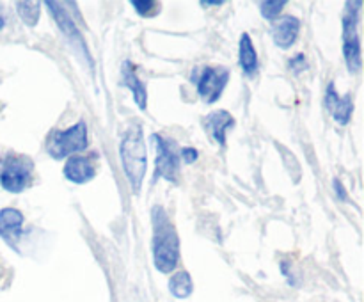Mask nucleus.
Wrapping results in <instances>:
<instances>
[{
	"label": "nucleus",
	"instance_id": "1",
	"mask_svg": "<svg viewBox=\"0 0 364 302\" xmlns=\"http://www.w3.org/2000/svg\"><path fill=\"white\" fill-rule=\"evenodd\" d=\"M153 220V261L162 274L173 272L180 261V237L162 206H155Z\"/></svg>",
	"mask_w": 364,
	"mask_h": 302
},
{
	"label": "nucleus",
	"instance_id": "2",
	"mask_svg": "<svg viewBox=\"0 0 364 302\" xmlns=\"http://www.w3.org/2000/svg\"><path fill=\"white\" fill-rule=\"evenodd\" d=\"M119 155L124 174H127L128 183H130L132 194L137 195L142 188L146 169H148V151H146L141 124H132L124 131L123 139H121Z\"/></svg>",
	"mask_w": 364,
	"mask_h": 302
},
{
	"label": "nucleus",
	"instance_id": "3",
	"mask_svg": "<svg viewBox=\"0 0 364 302\" xmlns=\"http://www.w3.org/2000/svg\"><path fill=\"white\" fill-rule=\"evenodd\" d=\"M89 144L87 126L84 121H78L68 130H55L48 135L46 151L52 158L63 160L66 156H73L84 151Z\"/></svg>",
	"mask_w": 364,
	"mask_h": 302
},
{
	"label": "nucleus",
	"instance_id": "4",
	"mask_svg": "<svg viewBox=\"0 0 364 302\" xmlns=\"http://www.w3.org/2000/svg\"><path fill=\"white\" fill-rule=\"evenodd\" d=\"M34 162L27 155L7 153L0 158V185L11 194H20L27 188Z\"/></svg>",
	"mask_w": 364,
	"mask_h": 302
},
{
	"label": "nucleus",
	"instance_id": "5",
	"mask_svg": "<svg viewBox=\"0 0 364 302\" xmlns=\"http://www.w3.org/2000/svg\"><path fill=\"white\" fill-rule=\"evenodd\" d=\"M361 6L363 2H348L347 14L343 18V57L350 73H359L363 66L361 38L358 32Z\"/></svg>",
	"mask_w": 364,
	"mask_h": 302
},
{
	"label": "nucleus",
	"instance_id": "6",
	"mask_svg": "<svg viewBox=\"0 0 364 302\" xmlns=\"http://www.w3.org/2000/svg\"><path fill=\"white\" fill-rule=\"evenodd\" d=\"M153 142L156 146V162H155V180L162 176L167 181H176L180 174V149L176 142L162 135H153Z\"/></svg>",
	"mask_w": 364,
	"mask_h": 302
},
{
	"label": "nucleus",
	"instance_id": "7",
	"mask_svg": "<svg viewBox=\"0 0 364 302\" xmlns=\"http://www.w3.org/2000/svg\"><path fill=\"white\" fill-rule=\"evenodd\" d=\"M230 80V70L223 66H206L198 77V95L205 103H215Z\"/></svg>",
	"mask_w": 364,
	"mask_h": 302
},
{
	"label": "nucleus",
	"instance_id": "8",
	"mask_svg": "<svg viewBox=\"0 0 364 302\" xmlns=\"http://www.w3.org/2000/svg\"><path fill=\"white\" fill-rule=\"evenodd\" d=\"M45 4H46V7H48L50 14L53 16V20H55L57 27L63 31V34L66 36V39L70 41V45L77 46L78 50H82V53L85 55V59L91 63V55H89L87 46H85L84 39H82L80 31L77 28V23L71 20L70 13L64 9V4H60V2H45Z\"/></svg>",
	"mask_w": 364,
	"mask_h": 302
},
{
	"label": "nucleus",
	"instance_id": "9",
	"mask_svg": "<svg viewBox=\"0 0 364 302\" xmlns=\"http://www.w3.org/2000/svg\"><path fill=\"white\" fill-rule=\"evenodd\" d=\"M66 180L71 183H87L96 176V156L95 155H73L66 160L63 169Z\"/></svg>",
	"mask_w": 364,
	"mask_h": 302
},
{
	"label": "nucleus",
	"instance_id": "10",
	"mask_svg": "<svg viewBox=\"0 0 364 302\" xmlns=\"http://www.w3.org/2000/svg\"><path fill=\"white\" fill-rule=\"evenodd\" d=\"M326 107L327 110L331 112V116L334 117V121L340 124H348L350 123V117L352 112H354V102H352V96L350 95H345L343 98L338 96L336 91V85L331 82L327 85V91H326Z\"/></svg>",
	"mask_w": 364,
	"mask_h": 302
},
{
	"label": "nucleus",
	"instance_id": "11",
	"mask_svg": "<svg viewBox=\"0 0 364 302\" xmlns=\"http://www.w3.org/2000/svg\"><path fill=\"white\" fill-rule=\"evenodd\" d=\"M25 217L20 210L16 208H2L0 210V237L6 244L13 249L16 247V242L21 238V230H23Z\"/></svg>",
	"mask_w": 364,
	"mask_h": 302
},
{
	"label": "nucleus",
	"instance_id": "12",
	"mask_svg": "<svg viewBox=\"0 0 364 302\" xmlns=\"http://www.w3.org/2000/svg\"><path fill=\"white\" fill-rule=\"evenodd\" d=\"M299 31H301V20L297 16H281L274 20L272 25V38L279 48L288 50L295 41H297Z\"/></svg>",
	"mask_w": 364,
	"mask_h": 302
},
{
	"label": "nucleus",
	"instance_id": "13",
	"mask_svg": "<svg viewBox=\"0 0 364 302\" xmlns=\"http://www.w3.org/2000/svg\"><path fill=\"white\" fill-rule=\"evenodd\" d=\"M235 117L228 110H215L205 117V130L208 131L213 141L219 142L223 148H226V135L235 126Z\"/></svg>",
	"mask_w": 364,
	"mask_h": 302
},
{
	"label": "nucleus",
	"instance_id": "14",
	"mask_svg": "<svg viewBox=\"0 0 364 302\" xmlns=\"http://www.w3.org/2000/svg\"><path fill=\"white\" fill-rule=\"evenodd\" d=\"M121 73H123V82H121V84L134 92V99L135 103H137L139 109H148V91H146V84L137 77L135 66L130 60H124L123 68H121Z\"/></svg>",
	"mask_w": 364,
	"mask_h": 302
},
{
	"label": "nucleus",
	"instance_id": "15",
	"mask_svg": "<svg viewBox=\"0 0 364 302\" xmlns=\"http://www.w3.org/2000/svg\"><path fill=\"white\" fill-rule=\"evenodd\" d=\"M238 63L247 77H255L258 71V53H256L252 39L247 32H244L238 43Z\"/></svg>",
	"mask_w": 364,
	"mask_h": 302
},
{
	"label": "nucleus",
	"instance_id": "16",
	"mask_svg": "<svg viewBox=\"0 0 364 302\" xmlns=\"http://www.w3.org/2000/svg\"><path fill=\"white\" fill-rule=\"evenodd\" d=\"M169 291L176 298L191 297L192 291H194V281H192L191 274L187 270H180V272L174 274L169 279Z\"/></svg>",
	"mask_w": 364,
	"mask_h": 302
},
{
	"label": "nucleus",
	"instance_id": "17",
	"mask_svg": "<svg viewBox=\"0 0 364 302\" xmlns=\"http://www.w3.org/2000/svg\"><path fill=\"white\" fill-rule=\"evenodd\" d=\"M18 14L27 27H36L41 14V4L39 2H16Z\"/></svg>",
	"mask_w": 364,
	"mask_h": 302
},
{
	"label": "nucleus",
	"instance_id": "18",
	"mask_svg": "<svg viewBox=\"0 0 364 302\" xmlns=\"http://www.w3.org/2000/svg\"><path fill=\"white\" fill-rule=\"evenodd\" d=\"M284 6H287V0H267V2H262L259 4V7H262V16L265 20H277Z\"/></svg>",
	"mask_w": 364,
	"mask_h": 302
},
{
	"label": "nucleus",
	"instance_id": "19",
	"mask_svg": "<svg viewBox=\"0 0 364 302\" xmlns=\"http://www.w3.org/2000/svg\"><path fill=\"white\" fill-rule=\"evenodd\" d=\"M132 6H134L135 11L144 18L155 16V14L160 13V4L153 2V0H146V2H142V0H134Z\"/></svg>",
	"mask_w": 364,
	"mask_h": 302
},
{
	"label": "nucleus",
	"instance_id": "20",
	"mask_svg": "<svg viewBox=\"0 0 364 302\" xmlns=\"http://www.w3.org/2000/svg\"><path fill=\"white\" fill-rule=\"evenodd\" d=\"M290 70L297 75L301 73V71L308 70V60H306L304 53H297L294 59H290Z\"/></svg>",
	"mask_w": 364,
	"mask_h": 302
},
{
	"label": "nucleus",
	"instance_id": "21",
	"mask_svg": "<svg viewBox=\"0 0 364 302\" xmlns=\"http://www.w3.org/2000/svg\"><path fill=\"white\" fill-rule=\"evenodd\" d=\"M180 156L185 163H194L196 160H198V149L183 148L180 149Z\"/></svg>",
	"mask_w": 364,
	"mask_h": 302
},
{
	"label": "nucleus",
	"instance_id": "22",
	"mask_svg": "<svg viewBox=\"0 0 364 302\" xmlns=\"http://www.w3.org/2000/svg\"><path fill=\"white\" fill-rule=\"evenodd\" d=\"M334 190H336V194H338V198L341 199V201H347V190H345V187H343V183H341V180H334Z\"/></svg>",
	"mask_w": 364,
	"mask_h": 302
},
{
	"label": "nucleus",
	"instance_id": "23",
	"mask_svg": "<svg viewBox=\"0 0 364 302\" xmlns=\"http://www.w3.org/2000/svg\"><path fill=\"white\" fill-rule=\"evenodd\" d=\"M224 4V0H208V2H206V0H203L201 2V6H223Z\"/></svg>",
	"mask_w": 364,
	"mask_h": 302
},
{
	"label": "nucleus",
	"instance_id": "24",
	"mask_svg": "<svg viewBox=\"0 0 364 302\" xmlns=\"http://www.w3.org/2000/svg\"><path fill=\"white\" fill-rule=\"evenodd\" d=\"M6 27V16H4V11H2V6H0V31Z\"/></svg>",
	"mask_w": 364,
	"mask_h": 302
}]
</instances>
